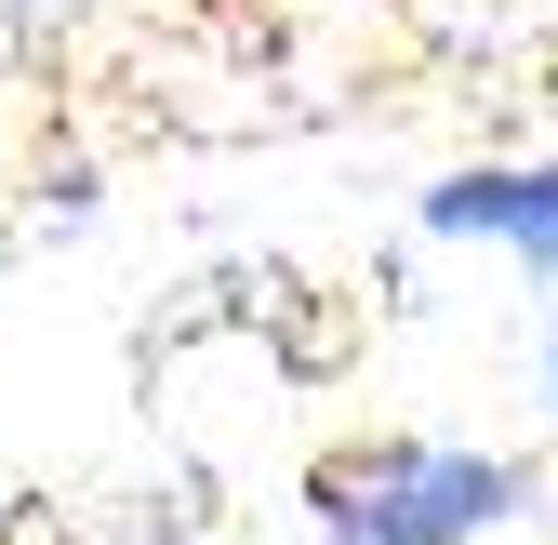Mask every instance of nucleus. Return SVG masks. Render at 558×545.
<instances>
[{
    "mask_svg": "<svg viewBox=\"0 0 558 545\" xmlns=\"http://www.w3.org/2000/svg\"><path fill=\"white\" fill-rule=\"evenodd\" d=\"M426 227H452V240H519L545 280H558V160L545 173H452L426 199Z\"/></svg>",
    "mask_w": 558,
    "mask_h": 545,
    "instance_id": "obj_2",
    "label": "nucleus"
},
{
    "mask_svg": "<svg viewBox=\"0 0 558 545\" xmlns=\"http://www.w3.org/2000/svg\"><path fill=\"white\" fill-rule=\"evenodd\" d=\"M306 493H319L332 545H465L478 519L519 506V465H493V452H426V439H373V452H332Z\"/></svg>",
    "mask_w": 558,
    "mask_h": 545,
    "instance_id": "obj_1",
    "label": "nucleus"
}]
</instances>
